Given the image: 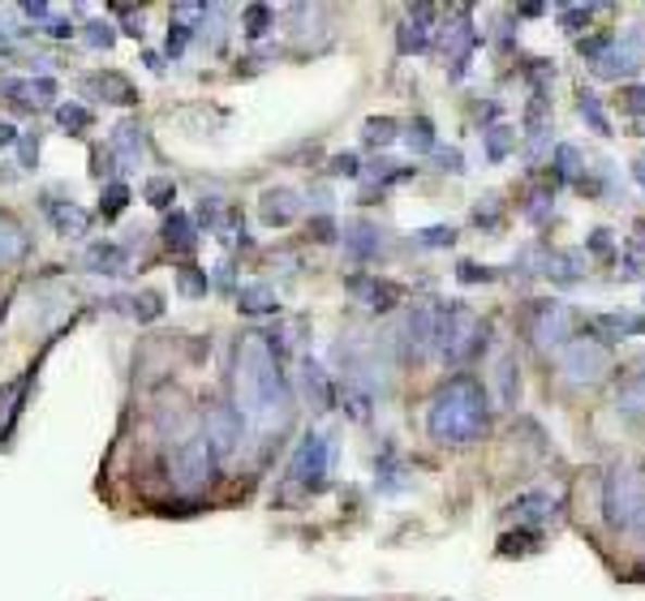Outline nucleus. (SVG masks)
I'll return each instance as SVG.
<instances>
[{"label": "nucleus", "instance_id": "393cba45", "mask_svg": "<svg viewBox=\"0 0 645 601\" xmlns=\"http://www.w3.org/2000/svg\"><path fill=\"white\" fill-rule=\"evenodd\" d=\"M306 396H314V404H319V409H332V387H327V374H323L314 361H306Z\"/></svg>", "mask_w": 645, "mask_h": 601}, {"label": "nucleus", "instance_id": "4468645a", "mask_svg": "<svg viewBox=\"0 0 645 601\" xmlns=\"http://www.w3.org/2000/svg\"><path fill=\"white\" fill-rule=\"evenodd\" d=\"M508 512L517 515L521 524H547V519H555V499L547 494V490H530V494L512 499Z\"/></svg>", "mask_w": 645, "mask_h": 601}, {"label": "nucleus", "instance_id": "a878e982", "mask_svg": "<svg viewBox=\"0 0 645 601\" xmlns=\"http://www.w3.org/2000/svg\"><path fill=\"white\" fill-rule=\"evenodd\" d=\"M241 310H246V314H272V310H276V292L263 288V284H255V288L241 292Z\"/></svg>", "mask_w": 645, "mask_h": 601}, {"label": "nucleus", "instance_id": "423d86ee", "mask_svg": "<svg viewBox=\"0 0 645 601\" xmlns=\"http://www.w3.org/2000/svg\"><path fill=\"white\" fill-rule=\"evenodd\" d=\"M581 57L594 65L598 78L607 83H620V78H633L645 65V39L642 30H629V35H598V39H581Z\"/></svg>", "mask_w": 645, "mask_h": 601}, {"label": "nucleus", "instance_id": "f704fd0d", "mask_svg": "<svg viewBox=\"0 0 645 601\" xmlns=\"http://www.w3.org/2000/svg\"><path fill=\"white\" fill-rule=\"evenodd\" d=\"M461 279H464V284H477V279L486 284V279H495V271H491V266H473V262H461Z\"/></svg>", "mask_w": 645, "mask_h": 601}, {"label": "nucleus", "instance_id": "c85d7f7f", "mask_svg": "<svg viewBox=\"0 0 645 601\" xmlns=\"http://www.w3.org/2000/svg\"><path fill=\"white\" fill-rule=\"evenodd\" d=\"M405 142H409V151H435V129H431V121H426V116H418V121L409 125Z\"/></svg>", "mask_w": 645, "mask_h": 601}, {"label": "nucleus", "instance_id": "7c9ffc66", "mask_svg": "<svg viewBox=\"0 0 645 601\" xmlns=\"http://www.w3.org/2000/svg\"><path fill=\"white\" fill-rule=\"evenodd\" d=\"M499 546H504V554H530L538 546V533H508Z\"/></svg>", "mask_w": 645, "mask_h": 601}, {"label": "nucleus", "instance_id": "f3484780", "mask_svg": "<svg viewBox=\"0 0 645 601\" xmlns=\"http://www.w3.org/2000/svg\"><path fill=\"white\" fill-rule=\"evenodd\" d=\"M603 336L598 340H629V336H645V318L642 314H603L598 323H594Z\"/></svg>", "mask_w": 645, "mask_h": 601}, {"label": "nucleus", "instance_id": "2f4dec72", "mask_svg": "<svg viewBox=\"0 0 645 601\" xmlns=\"http://www.w3.org/2000/svg\"><path fill=\"white\" fill-rule=\"evenodd\" d=\"M392 129H396V121H387V116H383V121H370V125H367V142H370V147H387V142L396 138Z\"/></svg>", "mask_w": 645, "mask_h": 601}, {"label": "nucleus", "instance_id": "4be33fe9", "mask_svg": "<svg viewBox=\"0 0 645 601\" xmlns=\"http://www.w3.org/2000/svg\"><path fill=\"white\" fill-rule=\"evenodd\" d=\"M517 396H521V370H517V361H512V356H504V361H499V400L512 409V404H517Z\"/></svg>", "mask_w": 645, "mask_h": 601}, {"label": "nucleus", "instance_id": "72a5a7b5", "mask_svg": "<svg viewBox=\"0 0 645 601\" xmlns=\"http://www.w3.org/2000/svg\"><path fill=\"white\" fill-rule=\"evenodd\" d=\"M452 241H457L452 228H426V233H418V246H426V250H435V246H452Z\"/></svg>", "mask_w": 645, "mask_h": 601}, {"label": "nucleus", "instance_id": "c756f323", "mask_svg": "<svg viewBox=\"0 0 645 601\" xmlns=\"http://www.w3.org/2000/svg\"><path fill=\"white\" fill-rule=\"evenodd\" d=\"M594 13H598V4H572V9L559 13V26H563L568 35H581V26H585Z\"/></svg>", "mask_w": 645, "mask_h": 601}, {"label": "nucleus", "instance_id": "e433bc0d", "mask_svg": "<svg viewBox=\"0 0 645 601\" xmlns=\"http://www.w3.org/2000/svg\"><path fill=\"white\" fill-rule=\"evenodd\" d=\"M590 246H594V254H603V258H611V250H616V246H611V233H603V228L590 237Z\"/></svg>", "mask_w": 645, "mask_h": 601}, {"label": "nucleus", "instance_id": "9b49d317", "mask_svg": "<svg viewBox=\"0 0 645 601\" xmlns=\"http://www.w3.org/2000/svg\"><path fill=\"white\" fill-rule=\"evenodd\" d=\"M327 438L323 434H310L301 447H297V455H293V468H288V477H297V481H323L327 477Z\"/></svg>", "mask_w": 645, "mask_h": 601}, {"label": "nucleus", "instance_id": "4c0bfd02", "mask_svg": "<svg viewBox=\"0 0 645 601\" xmlns=\"http://www.w3.org/2000/svg\"><path fill=\"white\" fill-rule=\"evenodd\" d=\"M435 151H439V147H435ZM439 164H444V172H464L461 151H439Z\"/></svg>", "mask_w": 645, "mask_h": 601}, {"label": "nucleus", "instance_id": "c9c22d12", "mask_svg": "<svg viewBox=\"0 0 645 601\" xmlns=\"http://www.w3.org/2000/svg\"><path fill=\"white\" fill-rule=\"evenodd\" d=\"M87 121H91V116H87L83 108H65V112H61V125H70V129H83Z\"/></svg>", "mask_w": 645, "mask_h": 601}, {"label": "nucleus", "instance_id": "f8f14e48", "mask_svg": "<svg viewBox=\"0 0 645 601\" xmlns=\"http://www.w3.org/2000/svg\"><path fill=\"white\" fill-rule=\"evenodd\" d=\"M585 266H590L585 250H547L543 275H551L555 284H576V279H585Z\"/></svg>", "mask_w": 645, "mask_h": 601}, {"label": "nucleus", "instance_id": "b1692460", "mask_svg": "<svg viewBox=\"0 0 645 601\" xmlns=\"http://www.w3.org/2000/svg\"><path fill=\"white\" fill-rule=\"evenodd\" d=\"M112 151H121L129 164H138V155H142V129L138 125H121L116 138H112Z\"/></svg>", "mask_w": 645, "mask_h": 601}, {"label": "nucleus", "instance_id": "20e7f679", "mask_svg": "<svg viewBox=\"0 0 645 601\" xmlns=\"http://www.w3.org/2000/svg\"><path fill=\"white\" fill-rule=\"evenodd\" d=\"M482 336H486V327L464 301H448L444 310H435V348L444 352V361H452V365L473 361L486 343Z\"/></svg>", "mask_w": 645, "mask_h": 601}, {"label": "nucleus", "instance_id": "0eeeda50", "mask_svg": "<svg viewBox=\"0 0 645 601\" xmlns=\"http://www.w3.org/2000/svg\"><path fill=\"white\" fill-rule=\"evenodd\" d=\"M525 331H530V343H534L538 352H559L563 343L572 340V331H576V314H572V305H563V301H555V297L534 301Z\"/></svg>", "mask_w": 645, "mask_h": 601}, {"label": "nucleus", "instance_id": "2eb2a0df", "mask_svg": "<svg viewBox=\"0 0 645 601\" xmlns=\"http://www.w3.org/2000/svg\"><path fill=\"white\" fill-rule=\"evenodd\" d=\"M431 17H435V9H426V4H418L409 13V22L400 26V52H426V43H431Z\"/></svg>", "mask_w": 645, "mask_h": 601}, {"label": "nucleus", "instance_id": "7ed1b4c3", "mask_svg": "<svg viewBox=\"0 0 645 601\" xmlns=\"http://www.w3.org/2000/svg\"><path fill=\"white\" fill-rule=\"evenodd\" d=\"M603 512L620 533L645 537V473L637 464H611L603 481Z\"/></svg>", "mask_w": 645, "mask_h": 601}, {"label": "nucleus", "instance_id": "f257e3e1", "mask_svg": "<svg viewBox=\"0 0 645 601\" xmlns=\"http://www.w3.org/2000/svg\"><path fill=\"white\" fill-rule=\"evenodd\" d=\"M237 413L259 429H280L293 413V391L263 336H246L237 348Z\"/></svg>", "mask_w": 645, "mask_h": 601}, {"label": "nucleus", "instance_id": "ddd939ff", "mask_svg": "<svg viewBox=\"0 0 645 601\" xmlns=\"http://www.w3.org/2000/svg\"><path fill=\"white\" fill-rule=\"evenodd\" d=\"M616 413L629 417V422H645V370L629 374L616 391Z\"/></svg>", "mask_w": 645, "mask_h": 601}, {"label": "nucleus", "instance_id": "f03ea898", "mask_svg": "<svg viewBox=\"0 0 645 601\" xmlns=\"http://www.w3.org/2000/svg\"><path fill=\"white\" fill-rule=\"evenodd\" d=\"M486 426H491V404L486 387L473 374L448 378L426 404V434L439 447H469L486 434Z\"/></svg>", "mask_w": 645, "mask_h": 601}, {"label": "nucleus", "instance_id": "473e14b6", "mask_svg": "<svg viewBox=\"0 0 645 601\" xmlns=\"http://www.w3.org/2000/svg\"><path fill=\"white\" fill-rule=\"evenodd\" d=\"M620 108L633 112V116H645V86H624L620 90Z\"/></svg>", "mask_w": 645, "mask_h": 601}, {"label": "nucleus", "instance_id": "39448f33", "mask_svg": "<svg viewBox=\"0 0 645 601\" xmlns=\"http://www.w3.org/2000/svg\"><path fill=\"white\" fill-rule=\"evenodd\" d=\"M555 356H559V374L572 387H603L616 374V348L598 336H572Z\"/></svg>", "mask_w": 645, "mask_h": 601}, {"label": "nucleus", "instance_id": "6ab92c4d", "mask_svg": "<svg viewBox=\"0 0 645 601\" xmlns=\"http://www.w3.org/2000/svg\"><path fill=\"white\" fill-rule=\"evenodd\" d=\"M349 254L353 258H379L383 254V233L374 224H349V237H345Z\"/></svg>", "mask_w": 645, "mask_h": 601}, {"label": "nucleus", "instance_id": "9d476101", "mask_svg": "<svg viewBox=\"0 0 645 601\" xmlns=\"http://www.w3.org/2000/svg\"><path fill=\"white\" fill-rule=\"evenodd\" d=\"M241 434H246V417L237 413V409H228V404H215L211 413H207V447L215 451V455H228V451H237V442H241Z\"/></svg>", "mask_w": 645, "mask_h": 601}, {"label": "nucleus", "instance_id": "1a4fd4ad", "mask_svg": "<svg viewBox=\"0 0 645 601\" xmlns=\"http://www.w3.org/2000/svg\"><path fill=\"white\" fill-rule=\"evenodd\" d=\"M400 352L405 356H413V361H422V356H431L435 352V310H426V305H413L405 318H400Z\"/></svg>", "mask_w": 645, "mask_h": 601}, {"label": "nucleus", "instance_id": "6e6552de", "mask_svg": "<svg viewBox=\"0 0 645 601\" xmlns=\"http://www.w3.org/2000/svg\"><path fill=\"white\" fill-rule=\"evenodd\" d=\"M211 477H215V451L207 447V438H185L182 447L173 451V486L182 494H194Z\"/></svg>", "mask_w": 645, "mask_h": 601}, {"label": "nucleus", "instance_id": "dca6fc26", "mask_svg": "<svg viewBox=\"0 0 645 601\" xmlns=\"http://www.w3.org/2000/svg\"><path fill=\"white\" fill-rule=\"evenodd\" d=\"M353 292L367 301L370 310H392L396 301H400V288L392 284V279H379V275H367V279H353Z\"/></svg>", "mask_w": 645, "mask_h": 601}, {"label": "nucleus", "instance_id": "bb28decb", "mask_svg": "<svg viewBox=\"0 0 645 601\" xmlns=\"http://www.w3.org/2000/svg\"><path fill=\"white\" fill-rule=\"evenodd\" d=\"M555 211V189H534L525 202V220L530 224H547V215Z\"/></svg>", "mask_w": 645, "mask_h": 601}, {"label": "nucleus", "instance_id": "412c9836", "mask_svg": "<svg viewBox=\"0 0 645 601\" xmlns=\"http://www.w3.org/2000/svg\"><path fill=\"white\" fill-rule=\"evenodd\" d=\"M26 233L9 220V215H0V262H13V258H22L26 254Z\"/></svg>", "mask_w": 645, "mask_h": 601}, {"label": "nucleus", "instance_id": "5701e85b", "mask_svg": "<svg viewBox=\"0 0 645 601\" xmlns=\"http://www.w3.org/2000/svg\"><path fill=\"white\" fill-rule=\"evenodd\" d=\"M555 176L559 180H581V151L576 147H568V142H559L555 147Z\"/></svg>", "mask_w": 645, "mask_h": 601}, {"label": "nucleus", "instance_id": "ea45409f", "mask_svg": "<svg viewBox=\"0 0 645 601\" xmlns=\"http://www.w3.org/2000/svg\"><path fill=\"white\" fill-rule=\"evenodd\" d=\"M147 193H151V198H156V206H169V202H164V198H169V193H173V189H169V180H156V185H151V189H147Z\"/></svg>", "mask_w": 645, "mask_h": 601}, {"label": "nucleus", "instance_id": "aec40b11", "mask_svg": "<svg viewBox=\"0 0 645 601\" xmlns=\"http://www.w3.org/2000/svg\"><path fill=\"white\" fill-rule=\"evenodd\" d=\"M576 112H581V121L594 129V134H611V121H607V112H603V99L594 95V90H581V103H576Z\"/></svg>", "mask_w": 645, "mask_h": 601}, {"label": "nucleus", "instance_id": "cd10ccee", "mask_svg": "<svg viewBox=\"0 0 645 601\" xmlns=\"http://www.w3.org/2000/svg\"><path fill=\"white\" fill-rule=\"evenodd\" d=\"M512 147H517V134H512L508 125H495V129H486V155H491V160H504Z\"/></svg>", "mask_w": 645, "mask_h": 601}, {"label": "nucleus", "instance_id": "a19ab883", "mask_svg": "<svg viewBox=\"0 0 645 601\" xmlns=\"http://www.w3.org/2000/svg\"><path fill=\"white\" fill-rule=\"evenodd\" d=\"M332 168H336V172H345V176H358V160H353V155H340V160H336Z\"/></svg>", "mask_w": 645, "mask_h": 601}, {"label": "nucleus", "instance_id": "58836bf2", "mask_svg": "<svg viewBox=\"0 0 645 601\" xmlns=\"http://www.w3.org/2000/svg\"><path fill=\"white\" fill-rule=\"evenodd\" d=\"M246 17H250V35H263V26H268V9H250Z\"/></svg>", "mask_w": 645, "mask_h": 601}, {"label": "nucleus", "instance_id": "a211bd4d", "mask_svg": "<svg viewBox=\"0 0 645 601\" xmlns=\"http://www.w3.org/2000/svg\"><path fill=\"white\" fill-rule=\"evenodd\" d=\"M297 211H301V206H297V193H293V189H268V193H263V220H268V224L284 228Z\"/></svg>", "mask_w": 645, "mask_h": 601}, {"label": "nucleus", "instance_id": "79ce46f5", "mask_svg": "<svg viewBox=\"0 0 645 601\" xmlns=\"http://www.w3.org/2000/svg\"><path fill=\"white\" fill-rule=\"evenodd\" d=\"M633 176H637V180L645 185V160H637V164H633Z\"/></svg>", "mask_w": 645, "mask_h": 601}]
</instances>
